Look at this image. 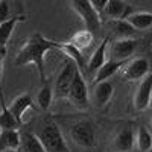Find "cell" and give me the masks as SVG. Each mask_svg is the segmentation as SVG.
Segmentation results:
<instances>
[{
    "label": "cell",
    "instance_id": "obj_19",
    "mask_svg": "<svg viewBox=\"0 0 152 152\" xmlns=\"http://www.w3.org/2000/svg\"><path fill=\"white\" fill-rule=\"evenodd\" d=\"M20 131L0 129V152H18Z\"/></svg>",
    "mask_w": 152,
    "mask_h": 152
},
{
    "label": "cell",
    "instance_id": "obj_1",
    "mask_svg": "<svg viewBox=\"0 0 152 152\" xmlns=\"http://www.w3.org/2000/svg\"><path fill=\"white\" fill-rule=\"evenodd\" d=\"M53 49V40L47 38L41 34L35 32L29 38H26L21 46L18 47L15 58H14V64L17 67H24V66H35L37 72L40 75V81L41 84L46 82V69H44V58L47 55L49 50Z\"/></svg>",
    "mask_w": 152,
    "mask_h": 152
},
{
    "label": "cell",
    "instance_id": "obj_14",
    "mask_svg": "<svg viewBox=\"0 0 152 152\" xmlns=\"http://www.w3.org/2000/svg\"><path fill=\"white\" fill-rule=\"evenodd\" d=\"M111 43V38L110 37H105L100 44L94 49L93 55L90 56V59L87 61V70L88 73H96L100 67L104 66V62L107 61V52H108V46Z\"/></svg>",
    "mask_w": 152,
    "mask_h": 152
},
{
    "label": "cell",
    "instance_id": "obj_11",
    "mask_svg": "<svg viewBox=\"0 0 152 152\" xmlns=\"http://www.w3.org/2000/svg\"><path fill=\"white\" fill-rule=\"evenodd\" d=\"M32 107H34V97L29 93H21V94H18V96H15L14 99H12V102L9 104L8 110L11 111V114L14 116V119L21 126L24 114H26Z\"/></svg>",
    "mask_w": 152,
    "mask_h": 152
},
{
    "label": "cell",
    "instance_id": "obj_23",
    "mask_svg": "<svg viewBox=\"0 0 152 152\" xmlns=\"http://www.w3.org/2000/svg\"><path fill=\"white\" fill-rule=\"evenodd\" d=\"M70 43L73 47H76L78 50H85V49H90L94 43V35L91 32H88L87 29H81V31H76L70 40L67 41Z\"/></svg>",
    "mask_w": 152,
    "mask_h": 152
},
{
    "label": "cell",
    "instance_id": "obj_9",
    "mask_svg": "<svg viewBox=\"0 0 152 152\" xmlns=\"http://www.w3.org/2000/svg\"><path fill=\"white\" fill-rule=\"evenodd\" d=\"M151 96H152V76L151 73L138 82L135 93H134V108L137 111H146L151 107Z\"/></svg>",
    "mask_w": 152,
    "mask_h": 152
},
{
    "label": "cell",
    "instance_id": "obj_20",
    "mask_svg": "<svg viewBox=\"0 0 152 152\" xmlns=\"http://www.w3.org/2000/svg\"><path fill=\"white\" fill-rule=\"evenodd\" d=\"M18 152H46L40 138L34 132H20V148Z\"/></svg>",
    "mask_w": 152,
    "mask_h": 152
},
{
    "label": "cell",
    "instance_id": "obj_17",
    "mask_svg": "<svg viewBox=\"0 0 152 152\" xmlns=\"http://www.w3.org/2000/svg\"><path fill=\"white\" fill-rule=\"evenodd\" d=\"M125 21L135 31V32H143L151 29L152 26V14L148 11H134L125 18Z\"/></svg>",
    "mask_w": 152,
    "mask_h": 152
},
{
    "label": "cell",
    "instance_id": "obj_4",
    "mask_svg": "<svg viewBox=\"0 0 152 152\" xmlns=\"http://www.w3.org/2000/svg\"><path fill=\"white\" fill-rule=\"evenodd\" d=\"M70 138L81 149H90L96 142V129L88 120L76 122L70 126Z\"/></svg>",
    "mask_w": 152,
    "mask_h": 152
},
{
    "label": "cell",
    "instance_id": "obj_21",
    "mask_svg": "<svg viewBox=\"0 0 152 152\" xmlns=\"http://www.w3.org/2000/svg\"><path fill=\"white\" fill-rule=\"evenodd\" d=\"M134 148L138 152H151L152 149V135L146 126L140 125L134 131Z\"/></svg>",
    "mask_w": 152,
    "mask_h": 152
},
{
    "label": "cell",
    "instance_id": "obj_18",
    "mask_svg": "<svg viewBox=\"0 0 152 152\" xmlns=\"http://www.w3.org/2000/svg\"><path fill=\"white\" fill-rule=\"evenodd\" d=\"M23 20H24V15H14L11 20L0 24V52L2 53H6V46L11 40V37L14 34L17 24L21 23Z\"/></svg>",
    "mask_w": 152,
    "mask_h": 152
},
{
    "label": "cell",
    "instance_id": "obj_6",
    "mask_svg": "<svg viewBox=\"0 0 152 152\" xmlns=\"http://www.w3.org/2000/svg\"><path fill=\"white\" fill-rule=\"evenodd\" d=\"M70 104L78 108H88L90 107V97H88V87L84 75L78 70L73 76V81L70 85V90L67 94Z\"/></svg>",
    "mask_w": 152,
    "mask_h": 152
},
{
    "label": "cell",
    "instance_id": "obj_15",
    "mask_svg": "<svg viewBox=\"0 0 152 152\" xmlns=\"http://www.w3.org/2000/svg\"><path fill=\"white\" fill-rule=\"evenodd\" d=\"M114 96V85L110 81L105 82H99L94 87V93H93V104L96 105V108L104 110Z\"/></svg>",
    "mask_w": 152,
    "mask_h": 152
},
{
    "label": "cell",
    "instance_id": "obj_13",
    "mask_svg": "<svg viewBox=\"0 0 152 152\" xmlns=\"http://www.w3.org/2000/svg\"><path fill=\"white\" fill-rule=\"evenodd\" d=\"M132 8L126 2H120V0H107V5L104 9V14L108 20L117 21V20H125L129 14H132Z\"/></svg>",
    "mask_w": 152,
    "mask_h": 152
},
{
    "label": "cell",
    "instance_id": "obj_28",
    "mask_svg": "<svg viewBox=\"0 0 152 152\" xmlns=\"http://www.w3.org/2000/svg\"><path fill=\"white\" fill-rule=\"evenodd\" d=\"M90 5H91L93 9L97 12V15L102 18L104 9H105V5H107V0H93V2H90Z\"/></svg>",
    "mask_w": 152,
    "mask_h": 152
},
{
    "label": "cell",
    "instance_id": "obj_26",
    "mask_svg": "<svg viewBox=\"0 0 152 152\" xmlns=\"http://www.w3.org/2000/svg\"><path fill=\"white\" fill-rule=\"evenodd\" d=\"M12 17H14V14H12V6L9 2H0V24L11 20Z\"/></svg>",
    "mask_w": 152,
    "mask_h": 152
},
{
    "label": "cell",
    "instance_id": "obj_25",
    "mask_svg": "<svg viewBox=\"0 0 152 152\" xmlns=\"http://www.w3.org/2000/svg\"><path fill=\"white\" fill-rule=\"evenodd\" d=\"M20 125L11 114L8 107L0 108V129H8V131H18Z\"/></svg>",
    "mask_w": 152,
    "mask_h": 152
},
{
    "label": "cell",
    "instance_id": "obj_12",
    "mask_svg": "<svg viewBox=\"0 0 152 152\" xmlns=\"http://www.w3.org/2000/svg\"><path fill=\"white\" fill-rule=\"evenodd\" d=\"M134 128L132 125H123L114 135V149L116 152H132L134 149Z\"/></svg>",
    "mask_w": 152,
    "mask_h": 152
},
{
    "label": "cell",
    "instance_id": "obj_24",
    "mask_svg": "<svg viewBox=\"0 0 152 152\" xmlns=\"http://www.w3.org/2000/svg\"><path fill=\"white\" fill-rule=\"evenodd\" d=\"M111 32L116 34V37L120 38H135L137 32L129 26L125 20H117V21H111Z\"/></svg>",
    "mask_w": 152,
    "mask_h": 152
},
{
    "label": "cell",
    "instance_id": "obj_7",
    "mask_svg": "<svg viewBox=\"0 0 152 152\" xmlns=\"http://www.w3.org/2000/svg\"><path fill=\"white\" fill-rule=\"evenodd\" d=\"M151 70V64H149V59L145 56H137L134 59H131L129 62H126L122 76H123V81H128V82H140L145 76L149 75Z\"/></svg>",
    "mask_w": 152,
    "mask_h": 152
},
{
    "label": "cell",
    "instance_id": "obj_3",
    "mask_svg": "<svg viewBox=\"0 0 152 152\" xmlns=\"http://www.w3.org/2000/svg\"><path fill=\"white\" fill-rule=\"evenodd\" d=\"M70 8L81 17L82 23L85 24V29L96 37V34H99L100 31V26H102V18L97 15V12L93 9L90 2H87V0H73V2H70Z\"/></svg>",
    "mask_w": 152,
    "mask_h": 152
},
{
    "label": "cell",
    "instance_id": "obj_10",
    "mask_svg": "<svg viewBox=\"0 0 152 152\" xmlns=\"http://www.w3.org/2000/svg\"><path fill=\"white\" fill-rule=\"evenodd\" d=\"M53 49L59 50V52H62L67 58L69 61H72L73 64L76 66V69H78L82 75H85V70H87V59L84 56V53L81 52V50H78L76 47H73L70 43L67 41H55L53 40Z\"/></svg>",
    "mask_w": 152,
    "mask_h": 152
},
{
    "label": "cell",
    "instance_id": "obj_5",
    "mask_svg": "<svg viewBox=\"0 0 152 152\" xmlns=\"http://www.w3.org/2000/svg\"><path fill=\"white\" fill-rule=\"evenodd\" d=\"M76 72H78V69H76V66L73 64L72 61H66L64 62V66L61 67L56 79H55V84L52 85L53 99H56V100L67 99L70 85H72V81H73V76H75Z\"/></svg>",
    "mask_w": 152,
    "mask_h": 152
},
{
    "label": "cell",
    "instance_id": "obj_16",
    "mask_svg": "<svg viewBox=\"0 0 152 152\" xmlns=\"http://www.w3.org/2000/svg\"><path fill=\"white\" fill-rule=\"evenodd\" d=\"M126 62H128V61H126ZM126 62H123V61H113V59H107V61L104 62V66L100 67L96 73H94V78H93L94 85H96V84H99V82L110 81L114 75L119 73V72L125 67Z\"/></svg>",
    "mask_w": 152,
    "mask_h": 152
},
{
    "label": "cell",
    "instance_id": "obj_8",
    "mask_svg": "<svg viewBox=\"0 0 152 152\" xmlns=\"http://www.w3.org/2000/svg\"><path fill=\"white\" fill-rule=\"evenodd\" d=\"M137 46H138L137 38H120V40H116L111 46H108L110 59L126 62L135 53Z\"/></svg>",
    "mask_w": 152,
    "mask_h": 152
},
{
    "label": "cell",
    "instance_id": "obj_22",
    "mask_svg": "<svg viewBox=\"0 0 152 152\" xmlns=\"http://www.w3.org/2000/svg\"><path fill=\"white\" fill-rule=\"evenodd\" d=\"M34 102L35 105L40 108V111H47L50 108V105H52L53 102V90H52V85L44 82L41 84L40 90L37 91L35 97H34Z\"/></svg>",
    "mask_w": 152,
    "mask_h": 152
},
{
    "label": "cell",
    "instance_id": "obj_27",
    "mask_svg": "<svg viewBox=\"0 0 152 152\" xmlns=\"http://www.w3.org/2000/svg\"><path fill=\"white\" fill-rule=\"evenodd\" d=\"M6 53L0 52V108L6 107L5 104V94H3V59H5Z\"/></svg>",
    "mask_w": 152,
    "mask_h": 152
},
{
    "label": "cell",
    "instance_id": "obj_2",
    "mask_svg": "<svg viewBox=\"0 0 152 152\" xmlns=\"http://www.w3.org/2000/svg\"><path fill=\"white\" fill-rule=\"evenodd\" d=\"M37 137L40 138L46 152H70L66 137L55 122H46L41 126L40 132L37 134Z\"/></svg>",
    "mask_w": 152,
    "mask_h": 152
}]
</instances>
